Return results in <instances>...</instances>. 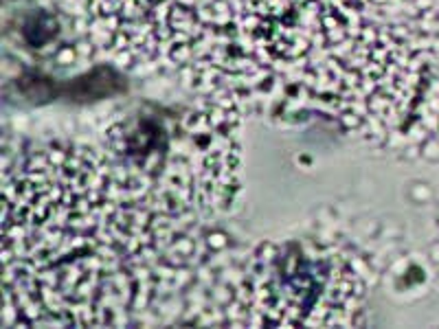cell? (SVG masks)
Here are the masks:
<instances>
[{"label":"cell","mask_w":439,"mask_h":329,"mask_svg":"<svg viewBox=\"0 0 439 329\" xmlns=\"http://www.w3.org/2000/svg\"><path fill=\"white\" fill-rule=\"evenodd\" d=\"M246 325H350L360 281L339 253L286 244L244 272Z\"/></svg>","instance_id":"cell-2"},{"label":"cell","mask_w":439,"mask_h":329,"mask_svg":"<svg viewBox=\"0 0 439 329\" xmlns=\"http://www.w3.org/2000/svg\"><path fill=\"white\" fill-rule=\"evenodd\" d=\"M148 180L95 156L36 154L7 176L5 299L18 323L117 325L167 272L178 213ZM170 202V200H167Z\"/></svg>","instance_id":"cell-1"}]
</instances>
